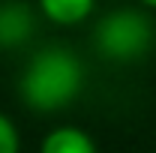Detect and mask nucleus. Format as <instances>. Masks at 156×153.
<instances>
[{
  "label": "nucleus",
  "instance_id": "obj_6",
  "mask_svg": "<svg viewBox=\"0 0 156 153\" xmlns=\"http://www.w3.org/2000/svg\"><path fill=\"white\" fill-rule=\"evenodd\" d=\"M0 153H21V132L6 111H0Z\"/></svg>",
  "mask_w": 156,
  "mask_h": 153
},
{
  "label": "nucleus",
  "instance_id": "obj_7",
  "mask_svg": "<svg viewBox=\"0 0 156 153\" xmlns=\"http://www.w3.org/2000/svg\"><path fill=\"white\" fill-rule=\"evenodd\" d=\"M138 6L147 9V12H156V0H138Z\"/></svg>",
  "mask_w": 156,
  "mask_h": 153
},
{
  "label": "nucleus",
  "instance_id": "obj_3",
  "mask_svg": "<svg viewBox=\"0 0 156 153\" xmlns=\"http://www.w3.org/2000/svg\"><path fill=\"white\" fill-rule=\"evenodd\" d=\"M36 3L0 0V51H18L36 33Z\"/></svg>",
  "mask_w": 156,
  "mask_h": 153
},
{
  "label": "nucleus",
  "instance_id": "obj_5",
  "mask_svg": "<svg viewBox=\"0 0 156 153\" xmlns=\"http://www.w3.org/2000/svg\"><path fill=\"white\" fill-rule=\"evenodd\" d=\"M39 153H99L93 135L81 126H54L45 132Z\"/></svg>",
  "mask_w": 156,
  "mask_h": 153
},
{
  "label": "nucleus",
  "instance_id": "obj_4",
  "mask_svg": "<svg viewBox=\"0 0 156 153\" xmlns=\"http://www.w3.org/2000/svg\"><path fill=\"white\" fill-rule=\"evenodd\" d=\"M96 0H36V12L42 21L54 27H78L93 15Z\"/></svg>",
  "mask_w": 156,
  "mask_h": 153
},
{
  "label": "nucleus",
  "instance_id": "obj_2",
  "mask_svg": "<svg viewBox=\"0 0 156 153\" xmlns=\"http://www.w3.org/2000/svg\"><path fill=\"white\" fill-rule=\"evenodd\" d=\"M93 51L105 63L132 66L141 63L156 45V24L141 6H120L93 24Z\"/></svg>",
  "mask_w": 156,
  "mask_h": 153
},
{
  "label": "nucleus",
  "instance_id": "obj_1",
  "mask_svg": "<svg viewBox=\"0 0 156 153\" xmlns=\"http://www.w3.org/2000/svg\"><path fill=\"white\" fill-rule=\"evenodd\" d=\"M84 90V63L66 45L33 51L18 75V96L33 114H57Z\"/></svg>",
  "mask_w": 156,
  "mask_h": 153
}]
</instances>
